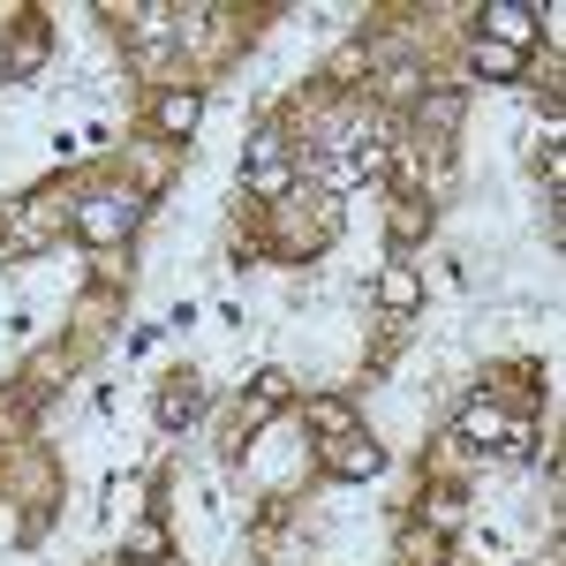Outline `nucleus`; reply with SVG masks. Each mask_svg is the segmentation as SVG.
<instances>
[{
  "label": "nucleus",
  "instance_id": "1a4fd4ad",
  "mask_svg": "<svg viewBox=\"0 0 566 566\" xmlns=\"http://www.w3.org/2000/svg\"><path fill=\"white\" fill-rule=\"evenodd\" d=\"M114 23H122V39H129L144 61L175 39V8H159V0H151V8H114Z\"/></svg>",
  "mask_w": 566,
  "mask_h": 566
},
{
  "label": "nucleus",
  "instance_id": "9d476101",
  "mask_svg": "<svg viewBox=\"0 0 566 566\" xmlns=\"http://www.w3.org/2000/svg\"><path fill=\"white\" fill-rule=\"evenodd\" d=\"M476 39L514 45V53H522V45L536 39V8H522V0H491V8H483V31H476Z\"/></svg>",
  "mask_w": 566,
  "mask_h": 566
},
{
  "label": "nucleus",
  "instance_id": "f3484780",
  "mask_svg": "<svg viewBox=\"0 0 566 566\" xmlns=\"http://www.w3.org/2000/svg\"><path fill=\"white\" fill-rule=\"evenodd\" d=\"M416 234H431V205H423V197H400V205H392V242L408 250Z\"/></svg>",
  "mask_w": 566,
  "mask_h": 566
},
{
  "label": "nucleus",
  "instance_id": "7ed1b4c3",
  "mask_svg": "<svg viewBox=\"0 0 566 566\" xmlns=\"http://www.w3.org/2000/svg\"><path fill=\"white\" fill-rule=\"evenodd\" d=\"M242 189H250V197H264V205H280V197L295 189V159H287V136H280V129H258V136H250Z\"/></svg>",
  "mask_w": 566,
  "mask_h": 566
},
{
  "label": "nucleus",
  "instance_id": "0eeeda50",
  "mask_svg": "<svg viewBox=\"0 0 566 566\" xmlns=\"http://www.w3.org/2000/svg\"><path fill=\"white\" fill-rule=\"evenodd\" d=\"M317 461H325V469H333L340 483H370L378 469H386V446H370V431L355 423V431L325 438V446H317Z\"/></svg>",
  "mask_w": 566,
  "mask_h": 566
},
{
  "label": "nucleus",
  "instance_id": "6e6552de",
  "mask_svg": "<svg viewBox=\"0 0 566 566\" xmlns=\"http://www.w3.org/2000/svg\"><path fill=\"white\" fill-rule=\"evenodd\" d=\"M461 129V91L453 84H438V91H423L416 98V136L431 144V151H446V136Z\"/></svg>",
  "mask_w": 566,
  "mask_h": 566
},
{
  "label": "nucleus",
  "instance_id": "aec40b11",
  "mask_svg": "<svg viewBox=\"0 0 566 566\" xmlns=\"http://www.w3.org/2000/svg\"><path fill=\"white\" fill-rule=\"evenodd\" d=\"M536 167H544V189L559 197V181H566V151H559V144H536Z\"/></svg>",
  "mask_w": 566,
  "mask_h": 566
},
{
  "label": "nucleus",
  "instance_id": "a211bd4d",
  "mask_svg": "<svg viewBox=\"0 0 566 566\" xmlns=\"http://www.w3.org/2000/svg\"><path fill=\"white\" fill-rule=\"evenodd\" d=\"M378 91H386V98H423V76H416L408 61H392L386 76H378Z\"/></svg>",
  "mask_w": 566,
  "mask_h": 566
},
{
  "label": "nucleus",
  "instance_id": "f8f14e48",
  "mask_svg": "<svg viewBox=\"0 0 566 566\" xmlns=\"http://www.w3.org/2000/svg\"><path fill=\"white\" fill-rule=\"evenodd\" d=\"M197 416H205V386H197V378H167V386H159V423H167V431H189Z\"/></svg>",
  "mask_w": 566,
  "mask_h": 566
},
{
  "label": "nucleus",
  "instance_id": "2eb2a0df",
  "mask_svg": "<svg viewBox=\"0 0 566 566\" xmlns=\"http://www.w3.org/2000/svg\"><path fill=\"white\" fill-rule=\"evenodd\" d=\"M122 552H129L136 566H167V528H159V522H136L129 536H122Z\"/></svg>",
  "mask_w": 566,
  "mask_h": 566
},
{
  "label": "nucleus",
  "instance_id": "20e7f679",
  "mask_svg": "<svg viewBox=\"0 0 566 566\" xmlns=\"http://www.w3.org/2000/svg\"><path fill=\"white\" fill-rule=\"evenodd\" d=\"M45 45H53V31H45L31 8H23V15H0V84L39 76V69H45Z\"/></svg>",
  "mask_w": 566,
  "mask_h": 566
},
{
  "label": "nucleus",
  "instance_id": "dca6fc26",
  "mask_svg": "<svg viewBox=\"0 0 566 566\" xmlns=\"http://www.w3.org/2000/svg\"><path fill=\"white\" fill-rule=\"evenodd\" d=\"M469 61H476V76H499V84H506V76H522V53H514V45L476 39V45H469Z\"/></svg>",
  "mask_w": 566,
  "mask_h": 566
},
{
  "label": "nucleus",
  "instance_id": "412c9836",
  "mask_svg": "<svg viewBox=\"0 0 566 566\" xmlns=\"http://www.w3.org/2000/svg\"><path fill=\"white\" fill-rule=\"evenodd\" d=\"M431 528H446V536L461 528V491H438L431 499Z\"/></svg>",
  "mask_w": 566,
  "mask_h": 566
},
{
  "label": "nucleus",
  "instance_id": "f03ea898",
  "mask_svg": "<svg viewBox=\"0 0 566 566\" xmlns=\"http://www.w3.org/2000/svg\"><path fill=\"white\" fill-rule=\"evenodd\" d=\"M136 219H144V197L136 189H91V197H76V212H69V234L91 242V250H122L136 234Z\"/></svg>",
  "mask_w": 566,
  "mask_h": 566
},
{
  "label": "nucleus",
  "instance_id": "39448f33",
  "mask_svg": "<svg viewBox=\"0 0 566 566\" xmlns=\"http://www.w3.org/2000/svg\"><path fill=\"white\" fill-rule=\"evenodd\" d=\"M287 400H295V378H287V370H258V378H250V392L234 400V416H227V438H234V446H242V438H258L264 423L287 408Z\"/></svg>",
  "mask_w": 566,
  "mask_h": 566
},
{
  "label": "nucleus",
  "instance_id": "f257e3e1",
  "mask_svg": "<svg viewBox=\"0 0 566 566\" xmlns=\"http://www.w3.org/2000/svg\"><path fill=\"white\" fill-rule=\"evenodd\" d=\"M272 234H280V250H303V258H317L333 234H340V205L325 197V189H287L280 205H272Z\"/></svg>",
  "mask_w": 566,
  "mask_h": 566
},
{
  "label": "nucleus",
  "instance_id": "6ab92c4d",
  "mask_svg": "<svg viewBox=\"0 0 566 566\" xmlns=\"http://www.w3.org/2000/svg\"><path fill=\"white\" fill-rule=\"evenodd\" d=\"M461 431H469V438H506V416H499L491 400H476V408L461 416Z\"/></svg>",
  "mask_w": 566,
  "mask_h": 566
},
{
  "label": "nucleus",
  "instance_id": "ddd939ff",
  "mask_svg": "<svg viewBox=\"0 0 566 566\" xmlns=\"http://www.w3.org/2000/svg\"><path fill=\"white\" fill-rule=\"evenodd\" d=\"M370 295H378V310H392V317H408V310L423 303V280H416V264H386Z\"/></svg>",
  "mask_w": 566,
  "mask_h": 566
},
{
  "label": "nucleus",
  "instance_id": "4468645a",
  "mask_svg": "<svg viewBox=\"0 0 566 566\" xmlns=\"http://www.w3.org/2000/svg\"><path fill=\"white\" fill-rule=\"evenodd\" d=\"M303 416H310V431H317V438L355 431V400H348V392H310V400H303Z\"/></svg>",
  "mask_w": 566,
  "mask_h": 566
},
{
  "label": "nucleus",
  "instance_id": "9b49d317",
  "mask_svg": "<svg viewBox=\"0 0 566 566\" xmlns=\"http://www.w3.org/2000/svg\"><path fill=\"white\" fill-rule=\"evenodd\" d=\"M151 122H159V136L189 144V136H197V122H205V91H197V84H175L167 98H159V114H151Z\"/></svg>",
  "mask_w": 566,
  "mask_h": 566
},
{
  "label": "nucleus",
  "instance_id": "423d86ee",
  "mask_svg": "<svg viewBox=\"0 0 566 566\" xmlns=\"http://www.w3.org/2000/svg\"><path fill=\"white\" fill-rule=\"evenodd\" d=\"M69 212H76L69 197H31L23 212L8 219V234H0V250H8V258H39L45 242H53V234L69 227Z\"/></svg>",
  "mask_w": 566,
  "mask_h": 566
}]
</instances>
